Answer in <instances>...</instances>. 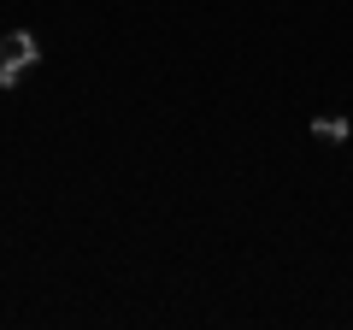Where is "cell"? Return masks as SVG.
Listing matches in <instances>:
<instances>
[{
    "instance_id": "cell-1",
    "label": "cell",
    "mask_w": 353,
    "mask_h": 330,
    "mask_svg": "<svg viewBox=\"0 0 353 330\" xmlns=\"http://www.w3.org/2000/svg\"><path fill=\"white\" fill-rule=\"evenodd\" d=\"M41 59V48H36V36L30 30H12V36H0V89H18L24 83V71Z\"/></svg>"
},
{
    "instance_id": "cell-2",
    "label": "cell",
    "mask_w": 353,
    "mask_h": 330,
    "mask_svg": "<svg viewBox=\"0 0 353 330\" xmlns=\"http://www.w3.org/2000/svg\"><path fill=\"white\" fill-rule=\"evenodd\" d=\"M312 136H318V142H347V124H341V118H318Z\"/></svg>"
}]
</instances>
